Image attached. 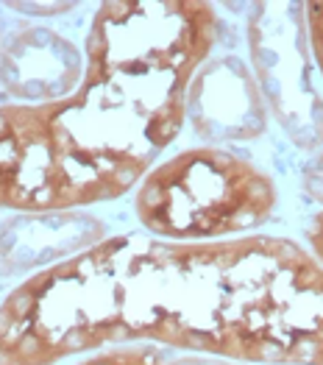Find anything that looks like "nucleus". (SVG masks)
I'll return each instance as SVG.
<instances>
[{"instance_id":"obj_1","label":"nucleus","mask_w":323,"mask_h":365,"mask_svg":"<svg viewBox=\"0 0 323 365\" xmlns=\"http://www.w3.org/2000/svg\"><path fill=\"white\" fill-rule=\"evenodd\" d=\"M115 343L323 365L321 262L273 235H118L31 274L0 302V365H59Z\"/></svg>"},{"instance_id":"obj_2","label":"nucleus","mask_w":323,"mask_h":365,"mask_svg":"<svg viewBox=\"0 0 323 365\" xmlns=\"http://www.w3.org/2000/svg\"><path fill=\"white\" fill-rule=\"evenodd\" d=\"M217 39L206 0H109L84 78L53 103L0 106V210L70 212L125 195L178 137Z\"/></svg>"},{"instance_id":"obj_3","label":"nucleus","mask_w":323,"mask_h":365,"mask_svg":"<svg viewBox=\"0 0 323 365\" xmlns=\"http://www.w3.org/2000/svg\"><path fill=\"white\" fill-rule=\"evenodd\" d=\"M276 204L270 173L215 145L187 148L150 168L134 198L143 229L173 243L229 240L270 220Z\"/></svg>"},{"instance_id":"obj_4","label":"nucleus","mask_w":323,"mask_h":365,"mask_svg":"<svg viewBox=\"0 0 323 365\" xmlns=\"http://www.w3.org/2000/svg\"><path fill=\"white\" fill-rule=\"evenodd\" d=\"M251 73L287 140L301 151L323 148V95L304 20V3H254L245 23Z\"/></svg>"},{"instance_id":"obj_5","label":"nucleus","mask_w":323,"mask_h":365,"mask_svg":"<svg viewBox=\"0 0 323 365\" xmlns=\"http://www.w3.org/2000/svg\"><path fill=\"white\" fill-rule=\"evenodd\" d=\"M187 120L204 143H248L267 128V106L245 61L206 59L187 87Z\"/></svg>"},{"instance_id":"obj_6","label":"nucleus","mask_w":323,"mask_h":365,"mask_svg":"<svg viewBox=\"0 0 323 365\" xmlns=\"http://www.w3.org/2000/svg\"><path fill=\"white\" fill-rule=\"evenodd\" d=\"M81 51L45 26H26L0 39V90L39 106L67 98L84 78Z\"/></svg>"},{"instance_id":"obj_7","label":"nucleus","mask_w":323,"mask_h":365,"mask_svg":"<svg viewBox=\"0 0 323 365\" xmlns=\"http://www.w3.org/2000/svg\"><path fill=\"white\" fill-rule=\"evenodd\" d=\"M106 240V226L87 212H17L0 226L6 274H39Z\"/></svg>"},{"instance_id":"obj_8","label":"nucleus","mask_w":323,"mask_h":365,"mask_svg":"<svg viewBox=\"0 0 323 365\" xmlns=\"http://www.w3.org/2000/svg\"><path fill=\"white\" fill-rule=\"evenodd\" d=\"M76 365H165L162 354H156L153 349H140V346H128V349H106L101 354L84 357Z\"/></svg>"},{"instance_id":"obj_9","label":"nucleus","mask_w":323,"mask_h":365,"mask_svg":"<svg viewBox=\"0 0 323 365\" xmlns=\"http://www.w3.org/2000/svg\"><path fill=\"white\" fill-rule=\"evenodd\" d=\"M304 20H307V34H309V48L312 59L321 70L323 78V0L321 3H304Z\"/></svg>"},{"instance_id":"obj_10","label":"nucleus","mask_w":323,"mask_h":365,"mask_svg":"<svg viewBox=\"0 0 323 365\" xmlns=\"http://www.w3.org/2000/svg\"><path fill=\"white\" fill-rule=\"evenodd\" d=\"M301 182H304V190L312 201H318L323 207V151L307 162L304 173H301Z\"/></svg>"},{"instance_id":"obj_11","label":"nucleus","mask_w":323,"mask_h":365,"mask_svg":"<svg viewBox=\"0 0 323 365\" xmlns=\"http://www.w3.org/2000/svg\"><path fill=\"white\" fill-rule=\"evenodd\" d=\"M9 9L31 14V17H53V14H64L76 9V3H9Z\"/></svg>"},{"instance_id":"obj_12","label":"nucleus","mask_w":323,"mask_h":365,"mask_svg":"<svg viewBox=\"0 0 323 365\" xmlns=\"http://www.w3.org/2000/svg\"><path fill=\"white\" fill-rule=\"evenodd\" d=\"M307 240L312 248V257L321 262L323 268V212H315L307 223Z\"/></svg>"},{"instance_id":"obj_13","label":"nucleus","mask_w":323,"mask_h":365,"mask_svg":"<svg viewBox=\"0 0 323 365\" xmlns=\"http://www.w3.org/2000/svg\"><path fill=\"white\" fill-rule=\"evenodd\" d=\"M165 365H242V363L226 360V357H209V354H204V357H178V360H170V363H165Z\"/></svg>"},{"instance_id":"obj_14","label":"nucleus","mask_w":323,"mask_h":365,"mask_svg":"<svg viewBox=\"0 0 323 365\" xmlns=\"http://www.w3.org/2000/svg\"><path fill=\"white\" fill-rule=\"evenodd\" d=\"M0 31H3V23H0Z\"/></svg>"}]
</instances>
